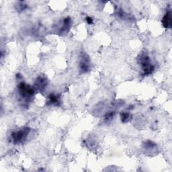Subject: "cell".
<instances>
[{
  "mask_svg": "<svg viewBox=\"0 0 172 172\" xmlns=\"http://www.w3.org/2000/svg\"><path fill=\"white\" fill-rule=\"evenodd\" d=\"M163 24H164V25L166 27L171 26V17L168 14H167L165 15V16L164 19H163Z\"/></svg>",
  "mask_w": 172,
  "mask_h": 172,
  "instance_id": "cell-1",
  "label": "cell"
}]
</instances>
